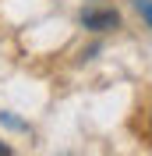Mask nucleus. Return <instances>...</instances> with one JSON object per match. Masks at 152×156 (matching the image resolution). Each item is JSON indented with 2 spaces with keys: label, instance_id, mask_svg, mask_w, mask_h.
I'll use <instances>...</instances> for the list:
<instances>
[{
  "label": "nucleus",
  "instance_id": "obj_3",
  "mask_svg": "<svg viewBox=\"0 0 152 156\" xmlns=\"http://www.w3.org/2000/svg\"><path fill=\"white\" fill-rule=\"evenodd\" d=\"M145 135L152 138V110H149V114H145Z\"/></svg>",
  "mask_w": 152,
  "mask_h": 156
},
{
  "label": "nucleus",
  "instance_id": "obj_1",
  "mask_svg": "<svg viewBox=\"0 0 152 156\" xmlns=\"http://www.w3.org/2000/svg\"><path fill=\"white\" fill-rule=\"evenodd\" d=\"M81 25L92 32H110L120 25V14L113 7H88V11H81Z\"/></svg>",
  "mask_w": 152,
  "mask_h": 156
},
{
  "label": "nucleus",
  "instance_id": "obj_2",
  "mask_svg": "<svg viewBox=\"0 0 152 156\" xmlns=\"http://www.w3.org/2000/svg\"><path fill=\"white\" fill-rule=\"evenodd\" d=\"M134 7L142 11V18L149 21V29H152V0H134Z\"/></svg>",
  "mask_w": 152,
  "mask_h": 156
},
{
  "label": "nucleus",
  "instance_id": "obj_4",
  "mask_svg": "<svg viewBox=\"0 0 152 156\" xmlns=\"http://www.w3.org/2000/svg\"><path fill=\"white\" fill-rule=\"evenodd\" d=\"M0 156H11V146H7V142H0Z\"/></svg>",
  "mask_w": 152,
  "mask_h": 156
}]
</instances>
